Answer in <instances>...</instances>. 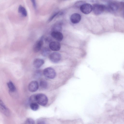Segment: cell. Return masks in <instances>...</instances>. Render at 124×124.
<instances>
[{
    "mask_svg": "<svg viewBox=\"0 0 124 124\" xmlns=\"http://www.w3.org/2000/svg\"><path fill=\"white\" fill-rule=\"evenodd\" d=\"M51 35L53 38L59 41H62L63 38V35L60 32L52 31Z\"/></svg>",
    "mask_w": 124,
    "mask_h": 124,
    "instance_id": "cell-12",
    "label": "cell"
},
{
    "mask_svg": "<svg viewBox=\"0 0 124 124\" xmlns=\"http://www.w3.org/2000/svg\"><path fill=\"white\" fill-rule=\"evenodd\" d=\"M30 107L31 109L33 111L37 110L39 108V106L37 102H33L30 103Z\"/></svg>",
    "mask_w": 124,
    "mask_h": 124,
    "instance_id": "cell-17",
    "label": "cell"
},
{
    "mask_svg": "<svg viewBox=\"0 0 124 124\" xmlns=\"http://www.w3.org/2000/svg\"><path fill=\"white\" fill-rule=\"evenodd\" d=\"M41 71L39 70H36L34 74V77L36 78H38L41 76Z\"/></svg>",
    "mask_w": 124,
    "mask_h": 124,
    "instance_id": "cell-22",
    "label": "cell"
},
{
    "mask_svg": "<svg viewBox=\"0 0 124 124\" xmlns=\"http://www.w3.org/2000/svg\"><path fill=\"white\" fill-rule=\"evenodd\" d=\"M81 18V15L78 13H74L72 14L70 18V21L71 23L74 24L78 23Z\"/></svg>",
    "mask_w": 124,
    "mask_h": 124,
    "instance_id": "cell-11",
    "label": "cell"
},
{
    "mask_svg": "<svg viewBox=\"0 0 124 124\" xmlns=\"http://www.w3.org/2000/svg\"><path fill=\"white\" fill-rule=\"evenodd\" d=\"M105 9L109 11H115L117 10L119 8V5L117 3L115 2H110L109 3L106 7L105 6Z\"/></svg>",
    "mask_w": 124,
    "mask_h": 124,
    "instance_id": "cell-8",
    "label": "cell"
},
{
    "mask_svg": "<svg viewBox=\"0 0 124 124\" xmlns=\"http://www.w3.org/2000/svg\"><path fill=\"white\" fill-rule=\"evenodd\" d=\"M61 56L59 53L54 52L49 55V58L51 61L53 62L56 63L59 62L61 59Z\"/></svg>",
    "mask_w": 124,
    "mask_h": 124,
    "instance_id": "cell-6",
    "label": "cell"
},
{
    "mask_svg": "<svg viewBox=\"0 0 124 124\" xmlns=\"http://www.w3.org/2000/svg\"><path fill=\"white\" fill-rule=\"evenodd\" d=\"M18 11L23 16L25 17L27 15V12L25 8L21 5L19 6L18 8Z\"/></svg>",
    "mask_w": 124,
    "mask_h": 124,
    "instance_id": "cell-15",
    "label": "cell"
},
{
    "mask_svg": "<svg viewBox=\"0 0 124 124\" xmlns=\"http://www.w3.org/2000/svg\"><path fill=\"white\" fill-rule=\"evenodd\" d=\"M51 40L50 39V38H47L46 39H45V41H49Z\"/></svg>",
    "mask_w": 124,
    "mask_h": 124,
    "instance_id": "cell-25",
    "label": "cell"
},
{
    "mask_svg": "<svg viewBox=\"0 0 124 124\" xmlns=\"http://www.w3.org/2000/svg\"><path fill=\"white\" fill-rule=\"evenodd\" d=\"M50 50L48 48L46 47L44 48L41 51V54L44 56L46 57L50 54Z\"/></svg>",
    "mask_w": 124,
    "mask_h": 124,
    "instance_id": "cell-19",
    "label": "cell"
},
{
    "mask_svg": "<svg viewBox=\"0 0 124 124\" xmlns=\"http://www.w3.org/2000/svg\"><path fill=\"white\" fill-rule=\"evenodd\" d=\"M53 31L60 32L62 30V23L60 22H57L54 24L52 28Z\"/></svg>",
    "mask_w": 124,
    "mask_h": 124,
    "instance_id": "cell-14",
    "label": "cell"
},
{
    "mask_svg": "<svg viewBox=\"0 0 124 124\" xmlns=\"http://www.w3.org/2000/svg\"><path fill=\"white\" fill-rule=\"evenodd\" d=\"M24 124H35V122L33 119L28 118L25 121Z\"/></svg>",
    "mask_w": 124,
    "mask_h": 124,
    "instance_id": "cell-21",
    "label": "cell"
},
{
    "mask_svg": "<svg viewBox=\"0 0 124 124\" xmlns=\"http://www.w3.org/2000/svg\"><path fill=\"white\" fill-rule=\"evenodd\" d=\"M50 49L52 51H56L60 49L61 45L60 43L57 41H52L50 42L49 45Z\"/></svg>",
    "mask_w": 124,
    "mask_h": 124,
    "instance_id": "cell-10",
    "label": "cell"
},
{
    "mask_svg": "<svg viewBox=\"0 0 124 124\" xmlns=\"http://www.w3.org/2000/svg\"><path fill=\"white\" fill-rule=\"evenodd\" d=\"M105 8V6L102 4H95L92 6V10L96 15L101 14L104 11Z\"/></svg>",
    "mask_w": 124,
    "mask_h": 124,
    "instance_id": "cell-3",
    "label": "cell"
},
{
    "mask_svg": "<svg viewBox=\"0 0 124 124\" xmlns=\"http://www.w3.org/2000/svg\"><path fill=\"white\" fill-rule=\"evenodd\" d=\"M63 12L59 11L53 14L48 19V22H50L52 21L56 16H57L62 15L63 14Z\"/></svg>",
    "mask_w": 124,
    "mask_h": 124,
    "instance_id": "cell-18",
    "label": "cell"
},
{
    "mask_svg": "<svg viewBox=\"0 0 124 124\" xmlns=\"http://www.w3.org/2000/svg\"><path fill=\"white\" fill-rule=\"evenodd\" d=\"M39 86L42 89H46L47 86V83L45 80H42L39 82Z\"/></svg>",
    "mask_w": 124,
    "mask_h": 124,
    "instance_id": "cell-20",
    "label": "cell"
},
{
    "mask_svg": "<svg viewBox=\"0 0 124 124\" xmlns=\"http://www.w3.org/2000/svg\"><path fill=\"white\" fill-rule=\"evenodd\" d=\"M36 124H46V123L44 121L39 120L37 121Z\"/></svg>",
    "mask_w": 124,
    "mask_h": 124,
    "instance_id": "cell-24",
    "label": "cell"
},
{
    "mask_svg": "<svg viewBox=\"0 0 124 124\" xmlns=\"http://www.w3.org/2000/svg\"><path fill=\"white\" fill-rule=\"evenodd\" d=\"M0 111L7 116H9L10 114L8 109L6 107L2 101L0 99Z\"/></svg>",
    "mask_w": 124,
    "mask_h": 124,
    "instance_id": "cell-7",
    "label": "cell"
},
{
    "mask_svg": "<svg viewBox=\"0 0 124 124\" xmlns=\"http://www.w3.org/2000/svg\"><path fill=\"white\" fill-rule=\"evenodd\" d=\"M39 87L38 82L36 81H33L29 84L28 88L29 90L31 92H33L36 91Z\"/></svg>",
    "mask_w": 124,
    "mask_h": 124,
    "instance_id": "cell-9",
    "label": "cell"
},
{
    "mask_svg": "<svg viewBox=\"0 0 124 124\" xmlns=\"http://www.w3.org/2000/svg\"><path fill=\"white\" fill-rule=\"evenodd\" d=\"M31 1L32 4L34 8L35 9H36V4L35 0H31Z\"/></svg>",
    "mask_w": 124,
    "mask_h": 124,
    "instance_id": "cell-23",
    "label": "cell"
},
{
    "mask_svg": "<svg viewBox=\"0 0 124 124\" xmlns=\"http://www.w3.org/2000/svg\"><path fill=\"white\" fill-rule=\"evenodd\" d=\"M43 74L46 77L50 79L54 78L56 75L55 70L51 67L47 68L45 69L43 71Z\"/></svg>",
    "mask_w": 124,
    "mask_h": 124,
    "instance_id": "cell-2",
    "label": "cell"
},
{
    "mask_svg": "<svg viewBox=\"0 0 124 124\" xmlns=\"http://www.w3.org/2000/svg\"><path fill=\"white\" fill-rule=\"evenodd\" d=\"M44 61L42 59L37 58L34 60L33 62L34 67L36 68L40 67L44 63Z\"/></svg>",
    "mask_w": 124,
    "mask_h": 124,
    "instance_id": "cell-13",
    "label": "cell"
},
{
    "mask_svg": "<svg viewBox=\"0 0 124 124\" xmlns=\"http://www.w3.org/2000/svg\"><path fill=\"white\" fill-rule=\"evenodd\" d=\"M35 100L38 103L43 106L46 105L48 102L47 97L43 93H39L36 95Z\"/></svg>",
    "mask_w": 124,
    "mask_h": 124,
    "instance_id": "cell-1",
    "label": "cell"
},
{
    "mask_svg": "<svg viewBox=\"0 0 124 124\" xmlns=\"http://www.w3.org/2000/svg\"><path fill=\"white\" fill-rule=\"evenodd\" d=\"M80 9L83 13L85 14H88L92 10V6L89 3H84L80 6Z\"/></svg>",
    "mask_w": 124,
    "mask_h": 124,
    "instance_id": "cell-5",
    "label": "cell"
},
{
    "mask_svg": "<svg viewBox=\"0 0 124 124\" xmlns=\"http://www.w3.org/2000/svg\"><path fill=\"white\" fill-rule=\"evenodd\" d=\"M44 38V36H42L34 44L33 50L35 52H38L41 49L43 44Z\"/></svg>",
    "mask_w": 124,
    "mask_h": 124,
    "instance_id": "cell-4",
    "label": "cell"
},
{
    "mask_svg": "<svg viewBox=\"0 0 124 124\" xmlns=\"http://www.w3.org/2000/svg\"><path fill=\"white\" fill-rule=\"evenodd\" d=\"M7 85L10 92H13L16 91V88L11 81H9L7 83Z\"/></svg>",
    "mask_w": 124,
    "mask_h": 124,
    "instance_id": "cell-16",
    "label": "cell"
}]
</instances>
